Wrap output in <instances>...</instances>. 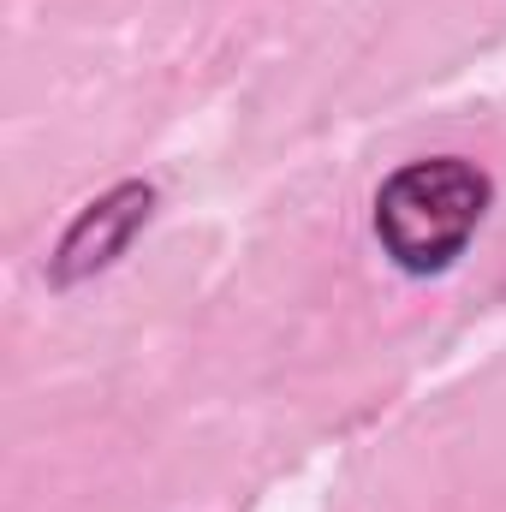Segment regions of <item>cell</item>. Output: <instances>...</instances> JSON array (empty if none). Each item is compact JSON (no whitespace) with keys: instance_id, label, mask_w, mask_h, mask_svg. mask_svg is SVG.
Here are the masks:
<instances>
[{"instance_id":"obj_1","label":"cell","mask_w":506,"mask_h":512,"mask_svg":"<svg viewBox=\"0 0 506 512\" xmlns=\"http://www.w3.org/2000/svg\"><path fill=\"white\" fill-rule=\"evenodd\" d=\"M489 203H495V179L477 161L429 155V161L393 167L376 185L370 227H376L381 256L399 274L429 280V274H447L471 251L477 227L489 221Z\"/></svg>"},{"instance_id":"obj_2","label":"cell","mask_w":506,"mask_h":512,"mask_svg":"<svg viewBox=\"0 0 506 512\" xmlns=\"http://www.w3.org/2000/svg\"><path fill=\"white\" fill-rule=\"evenodd\" d=\"M155 203H161V191H155L149 179H120V185H108L102 197H90V203L66 221L60 245L48 251V286H54V292H72V286L108 274V268L137 245V233L155 221Z\"/></svg>"}]
</instances>
